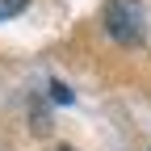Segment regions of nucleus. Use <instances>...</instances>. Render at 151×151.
<instances>
[{
	"label": "nucleus",
	"instance_id": "1",
	"mask_svg": "<svg viewBox=\"0 0 151 151\" xmlns=\"http://www.w3.org/2000/svg\"><path fill=\"white\" fill-rule=\"evenodd\" d=\"M105 29L113 42H122V46H134L143 42V34H147V13L139 0H109L105 4Z\"/></svg>",
	"mask_w": 151,
	"mask_h": 151
},
{
	"label": "nucleus",
	"instance_id": "2",
	"mask_svg": "<svg viewBox=\"0 0 151 151\" xmlns=\"http://www.w3.org/2000/svg\"><path fill=\"white\" fill-rule=\"evenodd\" d=\"M29 4V0H0V21H9V17H17V13H21Z\"/></svg>",
	"mask_w": 151,
	"mask_h": 151
},
{
	"label": "nucleus",
	"instance_id": "3",
	"mask_svg": "<svg viewBox=\"0 0 151 151\" xmlns=\"http://www.w3.org/2000/svg\"><path fill=\"white\" fill-rule=\"evenodd\" d=\"M50 97L59 101V105H71V88H63V84H50Z\"/></svg>",
	"mask_w": 151,
	"mask_h": 151
},
{
	"label": "nucleus",
	"instance_id": "4",
	"mask_svg": "<svg viewBox=\"0 0 151 151\" xmlns=\"http://www.w3.org/2000/svg\"><path fill=\"white\" fill-rule=\"evenodd\" d=\"M59 151H71V147H59Z\"/></svg>",
	"mask_w": 151,
	"mask_h": 151
}]
</instances>
